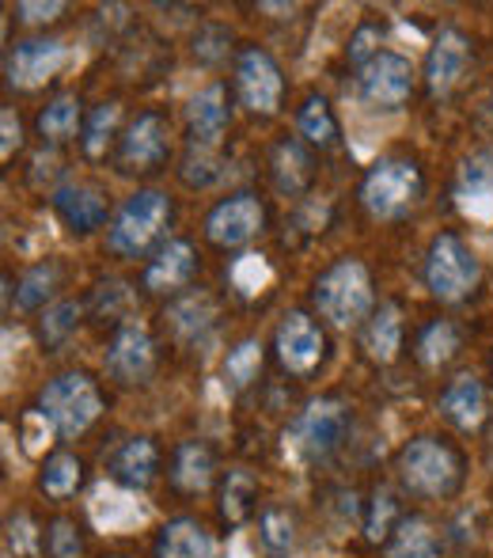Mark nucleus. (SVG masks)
I'll return each instance as SVG.
<instances>
[{
  "instance_id": "nucleus-2",
  "label": "nucleus",
  "mask_w": 493,
  "mask_h": 558,
  "mask_svg": "<svg viewBox=\"0 0 493 558\" xmlns=\"http://www.w3.org/2000/svg\"><path fill=\"white\" fill-rule=\"evenodd\" d=\"M99 411H103V399L84 373H65L42 388V414L61 437L84 434L99 418Z\"/></svg>"
},
{
  "instance_id": "nucleus-37",
  "label": "nucleus",
  "mask_w": 493,
  "mask_h": 558,
  "mask_svg": "<svg viewBox=\"0 0 493 558\" xmlns=\"http://www.w3.org/2000/svg\"><path fill=\"white\" fill-rule=\"evenodd\" d=\"M221 175H224L221 163L209 156V148H198V156H190V160H186V171H183V179L190 186H213Z\"/></svg>"
},
{
  "instance_id": "nucleus-4",
  "label": "nucleus",
  "mask_w": 493,
  "mask_h": 558,
  "mask_svg": "<svg viewBox=\"0 0 493 558\" xmlns=\"http://www.w3.org/2000/svg\"><path fill=\"white\" fill-rule=\"evenodd\" d=\"M163 221H168V194L137 191L133 198H125V206L119 209L107 243H111V251H119V255H137V251H145L148 240L160 232Z\"/></svg>"
},
{
  "instance_id": "nucleus-9",
  "label": "nucleus",
  "mask_w": 493,
  "mask_h": 558,
  "mask_svg": "<svg viewBox=\"0 0 493 558\" xmlns=\"http://www.w3.org/2000/svg\"><path fill=\"white\" fill-rule=\"evenodd\" d=\"M65 53L69 50L61 38H30V43H20L12 58H8V81L15 88H38V84H46L65 65Z\"/></svg>"
},
{
  "instance_id": "nucleus-46",
  "label": "nucleus",
  "mask_w": 493,
  "mask_h": 558,
  "mask_svg": "<svg viewBox=\"0 0 493 558\" xmlns=\"http://www.w3.org/2000/svg\"><path fill=\"white\" fill-rule=\"evenodd\" d=\"M372 43H375V31H372V27H365L361 35L354 38V50H349V58H354V61H365V58H369V50H372Z\"/></svg>"
},
{
  "instance_id": "nucleus-1",
  "label": "nucleus",
  "mask_w": 493,
  "mask_h": 558,
  "mask_svg": "<svg viewBox=\"0 0 493 558\" xmlns=\"http://www.w3.org/2000/svg\"><path fill=\"white\" fill-rule=\"evenodd\" d=\"M316 304L331 324L354 327L357 319H365L372 308L369 270H365L361 263H354V258L331 266V270L316 281Z\"/></svg>"
},
{
  "instance_id": "nucleus-36",
  "label": "nucleus",
  "mask_w": 493,
  "mask_h": 558,
  "mask_svg": "<svg viewBox=\"0 0 493 558\" xmlns=\"http://www.w3.org/2000/svg\"><path fill=\"white\" fill-rule=\"evenodd\" d=\"M262 544L270 551H288V544H293V521L285 513H278V509H270L262 517Z\"/></svg>"
},
{
  "instance_id": "nucleus-43",
  "label": "nucleus",
  "mask_w": 493,
  "mask_h": 558,
  "mask_svg": "<svg viewBox=\"0 0 493 558\" xmlns=\"http://www.w3.org/2000/svg\"><path fill=\"white\" fill-rule=\"evenodd\" d=\"M50 418H46L42 411H30L27 418H23V437H27V452H38L46 441H50Z\"/></svg>"
},
{
  "instance_id": "nucleus-20",
  "label": "nucleus",
  "mask_w": 493,
  "mask_h": 558,
  "mask_svg": "<svg viewBox=\"0 0 493 558\" xmlns=\"http://www.w3.org/2000/svg\"><path fill=\"white\" fill-rule=\"evenodd\" d=\"M111 471L125 490H145V486L156 478V445L148 441V437H133V441H125L119 452H114Z\"/></svg>"
},
{
  "instance_id": "nucleus-12",
  "label": "nucleus",
  "mask_w": 493,
  "mask_h": 558,
  "mask_svg": "<svg viewBox=\"0 0 493 558\" xmlns=\"http://www.w3.org/2000/svg\"><path fill=\"white\" fill-rule=\"evenodd\" d=\"M262 225V206H258L250 194H236V198L221 202V206L209 214L206 232L209 240L224 243V247H236V243H247L250 235Z\"/></svg>"
},
{
  "instance_id": "nucleus-22",
  "label": "nucleus",
  "mask_w": 493,
  "mask_h": 558,
  "mask_svg": "<svg viewBox=\"0 0 493 558\" xmlns=\"http://www.w3.org/2000/svg\"><path fill=\"white\" fill-rule=\"evenodd\" d=\"M190 274H194V247L186 240H171L168 247L152 258L145 281H148V289H175V286H183V281H190Z\"/></svg>"
},
{
  "instance_id": "nucleus-31",
  "label": "nucleus",
  "mask_w": 493,
  "mask_h": 558,
  "mask_svg": "<svg viewBox=\"0 0 493 558\" xmlns=\"http://www.w3.org/2000/svg\"><path fill=\"white\" fill-rule=\"evenodd\" d=\"M258 361H262V345H258L255 338H247V342H239L236 350L229 353V361H224V376H229V380H232V388H244V384L255 380Z\"/></svg>"
},
{
  "instance_id": "nucleus-15",
  "label": "nucleus",
  "mask_w": 493,
  "mask_h": 558,
  "mask_svg": "<svg viewBox=\"0 0 493 558\" xmlns=\"http://www.w3.org/2000/svg\"><path fill=\"white\" fill-rule=\"evenodd\" d=\"M53 206H58L61 221H65L73 232H91L107 221V202L96 186L88 183H69L53 194Z\"/></svg>"
},
{
  "instance_id": "nucleus-19",
  "label": "nucleus",
  "mask_w": 493,
  "mask_h": 558,
  "mask_svg": "<svg viewBox=\"0 0 493 558\" xmlns=\"http://www.w3.org/2000/svg\"><path fill=\"white\" fill-rule=\"evenodd\" d=\"M168 156V125L160 114H140L137 122L125 133V160L137 163V168H156Z\"/></svg>"
},
{
  "instance_id": "nucleus-40",
  "label": "nucleus",
  "mask_w": 493,
  "mask_h": 558,
  "mask_svg": "<svg viewBox=\"0 0 493 558\" xmlns=\"http://www.w3.org/2000/svg\"><path fill=\"white\" fill-rule=\"evenodd\" d=\"M50 555L53 558H81L84 555L81 536H76V529L69 521H58L50 529Z\"/></svg>"
},
{
  "instance_id": "nucleus-6",
  "label": "nucleus",
  "mask_w": 493,
  "mask_h": 558,
  "mask_svg": "<svg viewBox=\"0 0 493 558\" xmlns=\"http://www.w3.org/2000/svg\"><path fill=\"white\" fill-rule=\"evenodd\" d=\"M342 434H346V411L334 399H319L311 403L300 418L288 429V445L300 460H326L338 448Z\"/></svg>"
},
{
  "instance_id": "nucleus-18",
  "label": "nucleus",
  "mask_w": 493,
  "mask_h": 558,
  "mask_svg": "<svg viewBox=\"0 0 493 558\" xmlns=\"http://www.w3.org/2000/svg\"><path fill=\"white\" fill-rule=\"evenodd\" d=\"M441 411H444V418L456 422L459 429H474L482 422V414H486V391H482V384L474 380L471 373H464L444 388Z\"/></svg>"
},
{
  "instance_id": "nucleus-21",
  "label": "nucleus",
  "mask_w": 493,
  "mask_h": 558,
  "mask_svg": "<svg viewBox=\"0 0 493 558\" xmlns=\"http://www.w3.org/2000/svg\"><path fill=\"white\" fill-rule=\"evenodd\" d=\"M156 558H213V539L198 521H171L160 532Z\"/></svg>"
},
{
  "instance_id": "nucleus-30",
  "label": "nucleus",
  "mask_w": 493,
  "mask_h": 558,
  "mask_svg": "<svg viewBox=\"0 0 493 558\" xmlns=\"http://www.w3.org/2000/svg\"><path fill=\"white\" fill-rule=\"evenodd\" d=\"M76 483H81V463H76V456H53V460L46 463L42 490L50 494V498H65V494H73Z\"/></svg>"
},
{
  "instance_id": "nucleus-44",
  "label": "nucleus",
  "mask_w": 493,
  "mask_h": 558,
  "mask_svg": "<svg viewBox=\"0 0 493 558\" xmlns=\"http://www.w3.org/2000/svg\"><path fill=\"white\" fill-rule=\"evenodd\" d=\"M15 12L23 15L27 23H46V20H58L61 15V4H35V0H23Z\"/></svg>"
},
{
  "instance_id": "nucleus-5",
  "label": "nucleus",
  "mask_w": 493,
  "mask_h": 558,
  "mask_svg": "<svg viewBox=\"0 0 493 558\" xmlns=\"http://www.w3.org/2000/svg\"><path fill=\"white\" fill-rule=\"evenodd\" d=\"M398 471H403V483L410 486L414 494H448L452 483H456V456L448 452L441 441L433 437H418L403 448L398 456Z\"/></svg>"
},
{
  "instance_id": "nucleus-16",
  "label": "nucleus",
  "mask_w": 493,
  "mask_h": 558,
  "mask_svg": "<svg viewBox=\"0 0 493 558\" xmlns=\"http://www.w3.org/2000/svg\"><path fill=\"white\" fill-rule=\"evenodd\" d=\"M467 69V43L459 31H444L441 38L433 43V50H429V61H426V76H429V88L436 92V96H444V92L456 88V81L464 76Z\"/></svg>"
},
{
  "instance_id": "nucleus-41",
  "label": "nucleus",
  "mask_w": 493,
  "mask_h": 558,
  "mask_svg": "<svg viewBox=\"0 0 493 558\" xmlns=\"http://www.w3.org/2000/svg\"><path fill=\"white\" fill-rule=\"evenodd\" d=\"M209 316H213V312H209V304L198 301V296H190V301L175 308V324H178V331H183V335H198L201 327H206Z\"/></svg>"
},
{
  "instance_id": "nucleus-38",
  "label": "nucleus",
  "mask_w": 493,
  "mask_h": 558,
  "mask_svg": "<svg viewBox=\"0 0 493 558\" xmlns=\"http://www.w3.org/2000/svg\"><path fill=\"white\" fill-rule=\"evenodd\" d=\"M8 547H12L15 555H35L38 551L35 524H30L27 513H20V517H12V521H8Z\"/></svg>"
},
{
  "instance_id": "nucleus-24",
  "label": "nucleus",
  "mask_w": 493,
  "mask_h": 558,
  "mask_svg": "<svg viewBox=\"0 0 493 558\" xmlns=\"http://www.w3.org/2000/svg\"><path fill=\"white\" fill-rule=\"evenodd\" d=\"M365 342H369V353L375 361H391L398 350V342H403V319H398V308L395 304H383L380 312L372 316L369 324V335H365Z\"/></svg>"
},
{
  "instance_id": "nucleus-10",
  "label": "nucleus",
  "mask_w": 493,
  "mask_h": 558,
  "mask_svg": "<svg viewBox=\"0 0 493 558\" xmlns=\"http://www.w3.org/2000/svg\"><path fill=\"white\" fill-rule=\"evenodd\" d=\"M236 84H239V96L250 111L258 114H273L281 104V73L273 65L270 53L262 50H247L239 58V69H236Z\"/></svg>"
},
{
  "instance_id": "nucleus-29",
  "label": "nucleus",
  "mask_w": 493,
  "mask_h": 558,
  "mask_svg": "<svg viewBox=\"0 0 493 558\" xmlns=\"http://www.w3.org/2000/svg\"><path fill=\"white\" fill-rule=\"evenodd\" d=\"M418 350H421V361H426V365H444V361H448L452 353L459 350L456 327L444 324V319H441V324H433V327H426V335H421Z\"/></svg>"
},
{
  "instance_id": "nucleus-17",
  "label": "nucleus",
  "mask_w": 493,
  "mask_h": 558,
  "mask_svg": "<svg viewBox=\"0 0 493 558\" xmlns=\"http://www.w3.org/2000/svg\"><path fill=\"white\" fill-rule=\"evenodd\" d=\"M186 118H190V133L198 148H217V141L224 137V125H229V107H224V88L213 84V88H201L198 96L186 107Z\"/></svg>"
},
{
  "instance_id": "nucleus-25",
  "label": "nucleus",
  "mask_w": 493,
  "mask_h": 558,
  "mask_svg": "<svg viewBox=\"0 0 493 558\" xmlns=\"http://www.w3.org/2000/svg\"><path fill=\"white\" fill-rule=\"evenodd\" d=\"M387 558H436L433 529H429L421 517H414V521H403V524H398V532H395V539H391Z\"/></svg>"
},
{
  "instance_id": "nucleus-11",
  "label": "nucleus",
  "mask_w": 493,
  "mask_h": 558,
  "mask_svg": "<svg viewBox=\"0 0 493 558\" xmlns=\"http://www.w3.org/2000/svg\"><path fill=\"white\" fill-rule=\"evenodd\" d=\"M456 202L471 221H493V153H474L456 183Z\"/></svg>"
},
{
  "instance_id": "nucleus-13",
  "label": "nucleus",
  "mask_w": 493,
  "mask_h": 558,
  "mask_svg": "<svg viewBox=\"0 0 493 558\" xmlns=\"http://www.w3.org/2000/svg\"><path fill=\"white\" fill-rule=\"evenodd\" d=\"M278 353L293 373H308V368H316L319 353H323V335L304 312H293L278 331Z\"/></svg>"
},
{
  "instance_id": "nucleus-35",
  "label": "nucleus",
  "mask_w": 493,
  "mask_h": 558,
  "mask_svg": "<svg viewBox=\"0 0 493 558\" xmlns=\"http://www.w3.org/2000/svg\"><path fill=\"white\" fill-rule=\"evenodd\" d=\"M232 281H236V289H244V293H258V289L270 281V266H266L262 255H244L236 263V270H232Z\"/></svg>"
},
{
  "instance_id": "nucleus-47",
  "label": "nucleus",
  "mask_w": 493,
  "mask_h": 558,
  "mask_svg": "<svg viewBox=\"0 0 493 558\" xmlns=\"http://www.w3.org/2000/svg\"><path fill=\"white\" fill-rule=\"evenodd\" d=\"M490 111H493V99H490Z\"/></svg>"
},
{
  "instance_id": "nucleus-8",
  "label": "nucleus",
  "mask_w": 493,
  "mask_h": 558,
  "mask_svg": "<svg viewBox=\"0 0 493 558\" xmlns=\"http://www.w3.org/2000/svg\"><path fill=\"white\" fill-rule=\"evenodd\" d=\"M414 88V69L403 53H375L361 69V96L372 107H403Z\"/></svg>"
},
{
  "instance_id": "nucleus-26",
  "label": "nucleus",
  "mask_w": 493,
  "mask_h": 558,
  "mask_svg": "<svg viewBox=\"0 0 493 558\" xmlns=\"http://www.w3.org/2000/svg\"><path fill=\"white\" fill-rule=\"evenodd\" d=\"M296 125H300V133L311 141V145L326 148L334 141V133H338V125H334V114L331 107H326V99L311 96L308 104L300 107V118H296Z\"/></svg>"
},
{
  "instance_id": "nucleus-45",
  "label": "nucleus",
  "mask_w": 493,
  "mask_h": 558,
  "mask_svg": "<svg viewBox=\"0 0 493 558\" xmlns=\"http://www.w3.org/2000/svg\"><path fill=\"white\" fill-rule=\"evenodd\" d=\"M0 125H4V141H0V156H12L20 148V122H15L12 111L0 114Z\"/></svg>"
},
{
  "instance_id": "nucleus-32",
  "label": "nucleus",
  "mask_w": 493,
  "mask_h": 558,
  "mask_svg": "<svg viewBox=\"0 0 493 558\" xmlns=\"http://www.w3.org/2000/svg\"><path fill=\"white\" fill-rule=\"evenodd\" d=\"M250 498H255V478L247 471H232L229 483H224V517L239 521L250 509Z\"/></svg>"
},
{
  "instance_id": "nucleus-7",
  "label": "nucleus",
  "mask_w": 493,
  "mask_h": 558,
  "mask_svg": "<svg viewBox=\"0 0 493 558\" xmlns=\"http://www.w3.org/2000/svg\"><path fill=\"white\" fill-rule=\"evenodd\" d=\"M361 198L375 217H398L414 198H418V171H414V163H406V160L375 163L369 171V179H365Z\"/></svg>"
},
{
  "instance_id": "nucleus-42",
  "label": "nucleus",
  "mask_w": 493,
  "mask_h": 558,
  "mask_svg": "<svg viewBox=\"0 0 493 558\" xmlns=\"http://www.w3.org/2000/svg\"><path fill=\"white\" fill-rule=\"evenodd\" d=\"M391 517H395V498H391V494H375V506H372V517H369V539L387 536Z\"/></svg>"
},
{
  "instance_id": "nucleus-3",
  "label": "nucleus",
  "mask_w": 493,
  "mask_h": 558,
  "mask_svg": "<svg viewBox=\"0 0 493 558\" xmlns=\"http://www.w3.org/2000/svg\"><path fill=\"white\" fill-rule=\"evenodd\" d=\"M426 281H429V289H433V296H441V301H459V296H467L479 286V258H474V251L467 247L459 235L444 232V235H436L433 247H429Z\"/></svg>"
},
{
  "instance_id": "nucleus-28",
  "label": "nucleus",
  "mask_w": 493,
  "mask_h": 558,
  "mask_svg": "<svg viewBox=\"0 0 493 558\" xmlns=\"http://www.w3.org/2000/svg\"><path fill=\"white\" fill-rule=\"evenodd\" d=\"M278 186L281 194H300L304 183H308V156H304L300 145H281L278 148Z\"/></svg>"
},
{
  "instance_id": "nucleus-14",
  "label": "nucleus",
  "mask_w": 493,
  "mask_h": 558,
  "mask_svg": "<svg viewBox=\"0 0 493 558\" xmlns=\"http://www.w3.org/2000/svg\"><path fill=\"white\" fill-rule=\"evenodd\" d=\"M107 368L125 384L140 380L152 368V338H148L145 327H122L111 350H107Z\"/></svg>"
},
{
  "instance_id": "nucleus-23",
  "label": "nucleus",
  "mask_w": 493,
  "mask_h": 558,
  "mask_svg": "<svg viewBox=\"0 0 493 558\" xmlns=\"http://www.w3.org/2000/svg\"><path fill=\"white\" fill-rule=\"evenodd\" d=\"M209 483H213V456H209L206 445L186 441L175 456V486H183V490H190V494H201Z\"/></svg>"
},
{
  "instance_id": "nucleus-33",
  "label": "nucleus",
  "mask_w": 493,
  "mask_h": 558,
  "mask_svg": "<svg viewBox=\"0 0 493 558\" xmlns=\"http://www.w3.org/2000/svg\"><path fill=\"white\" fill-rule=\"evenodd\" d=\"M50 286H53V266H35V270H30L27 278L20 281V293H15V308H20V312L38 308V304L46 301V293H50Z\"/></svg>"
},
{
  "instance_id": "nucleus-27",
  "label": "nucleus",
  "mask_w": 493,
  "mask_h": 558,
  "mask_svg": "<svg viewBox=\"0 0 493 558\" xmlns=\"http://www.w3.org/2000/svg\"><path fill=\"white\" fill-rule=\"evenodd\" d=\"M76 122H81V104H76L73 96L53 99V104L38 114V130H42V137H53V141L69 137V133L76 130Z\"/></svg>"
},
{
  "instance_id": "nucleus-39",
  "label": "nucleus",
  "mask_w": 493,
  "mask_h": 558,
  "mask_svg": "<svg viewBox=\"0 0 493 558\" xmlns=\"http://www.w3.org/2000/svg\"><path fill=\"white\" fill-rule=\"evenodd\" d=\"M76 316H81V308H76L73 301L58 304V308H53L50 316L42 319V335L50 338V342H61V338H65L76 327Z\"/></svg>"
},
{
  "instance_id": "nucleus-34",
  "label": "nucleus",
  "mask_w": 493,
  "mask_h": 558,
  "mask_svg": "<svg viewBox=\"0 0 493 558\" xmlns=\"http://www.w3.org/2000/svg\"><path fill=\"white\" fill-rule=\"evenodd\" d=\"M114 122H119V104H107L91 114L88 130H84V148H88V156L103 153L107 141H111V133H114Z\"/></svg>"
}]
</instances>
